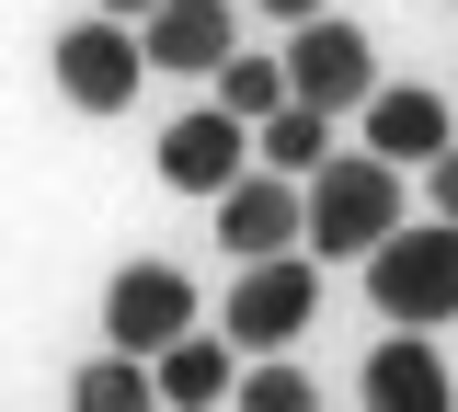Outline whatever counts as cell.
I'll use <instances>...</instances> for the list:
<instances>
[{"instance_id": "11", "label": "cell", "mask_w": 458, "mask_h": 412, "mask_svg": "<svg viewBox=\"0 0 458 412\" xmlns=\"http://www.w3.org/2000/svg\"><path fill=\"white\" fill-rule=\"evenodd\" d=\"M447 355L424 344V332H390V344H367V412H447Z\"/></svg>"}, {"instance_id": "16", "label": "cell", "mask_w": 458, "mask_h": 412, "mask_svg": "<svg viewBox=\"0 0 458 412\" xmlns=\"http://www.w3.org/2000/svg\"><path fill=\"white\" fill-rule=\"evenodd\" d=\"M229 401L241 412H321V390H310V366L264 355V366H229Z\"/></svg>"}, {"instance_id": "13", "label": "cell", "mask_w": 458, "mask_h": 412, "mask_svg": "<svg viewBox=\"0 0 458 412\" xmlns=\"http://www.w3.org/2000/svg\"><path fill=\"white\" fill-rule=\"evenodd\" d=\"M321 149H333V115H310V104H276V115H252V172H286V183H298Z\"/></svg>"}, {"instance_id": "2", "label": "cell", "mask_w": 458, "mask_h": 412, "mask_svg": "<svg viewBox=\"0 0 458 412\" xmlns=\"http://www.w3.org/2000/svg\"><path fill=\"white\" fill-rule=\"evenodd\" d=\"M355 264H367V298L390 309V332H436V321H458V230H447V218H424V230L401 218V230L367 240Z\"/></svg>"}, {"instance_id": "1", "label": "cell", "mask_w": 458, "mask_h": 412, "mask_svg": "<svg viewBox=\"0 0 458 412\" xmlns=\"http://www.w3.org/2000/svg\"><path fill=\"white\" fill-rule=\"evenodd\" d=\"M401 230V161H367V149H321L310 172H298V252L321 264V252H367V240Z\"/></svg>"}, {"instance_id": "18", "label": "cell", "mask_w": 458, "mask_h": 412, "mask_svg": "<svg viewBox=\"0 0 458 412\" xmlns=\"http://www.w3.org/2000/svg\"><path fill=\"white\" fill-rule=\"evenodd\" d=\"M92 12H114V23H138V12H149V0H92Z\"/></svg>"}, {"instance_id": "17", "label": "cell", "mask_w": 458, "mask_h": 412, "mask_svg": "<svg viewBox=\"0 0 458 412\" xmlns=\"http://www.w3.org/2000/svg\"><path fill=\"white\" fill-rule=\"evenodd\" d=\"M252 12H264V23L286 35V23H310V12H333V0H252Z\"/></svg>"}, {"instance_id": "3", "label": "cell", "mask_w": 458, "mask_h": 412, "mask_svg": "<svg viewBox=\"0 0 458 412\" xmlns=\"http://www.w3.org/2000/svg\"><path fill=\"white\" fill-rule=\"evenodd\" d=\"M286 104H310V115H355L367 104V80H378V46H367V23H344V12H310V23H286Z\"/></svg>"}, {"instance_id": "8", "label": "cell", "mask_w": 458, "mask_h": 412, "mask_svg": "<svg viewBox=\"0 0 458 412\" xmlns=\"http://www.w3.org/2000/svg\"><path fill=\"white\" fill-rule=\"evenodd\" d=\"M229 46H241V12H229V0H149V12H138V69L207 80Z\"/></svg>"}, {"instance_id": "12", "label": "cell", "mask_w": 458, "mask_h": 412, "mask_svg": "<svg viewBox=\"0 0 458 412\" xmlns=\"http://www.w3.org/2000/svg\"><path fill=\"white\" fill-rule=\"evenodd\" d=\"M149 401H161V412H218V401H229V344L172 332V344L149 355Z\"/></svg>"}, {"instance_id": "4", "label": "cell", "mask_w": 458, "mask_h": 412, "mask_svg": "<svg viewBox=\"0 0 458 412\" xmlns=\"http://www.w3.org/2000/svg\"><path fill=\"white\" fill-rule=\"evenodd\" d=\"M310 309H321V264H310V252H264V264H241V287L218 298V332L252 344V355H276V344L310 332Z\"/></svg>"}, {"instance_id": "15", "label": "cell", "mask_w": 458, "mask_h": 412, "mask_svg": "<svg viewBox=\"0 0 458 412\" xmlns=\"http://www.w3.org/2000/svg\"><path fill=\"white\" fill-rule=\"evenodd\" d=\"M207 80H218L207 104H218V115H241V126H252V115H276V104H286V69H276V58H241V46H229V58L207 69Z\"/></svg>"}, {"instance_id": "7", "label": "cell", "mask_w": 458, "mask_h": 412, "mask_svg": "<svg viewBox=\"0 0 458 412\" xmlns=\"http://www.w3.org/2000/svg\"><path fill=\"white\" fill-rule=\"evenodd\" d=\"M149 161H161L172 195H218V183L252 172V126L218 115V104H195V115H172V126H161V149H149Z\"/></svg>"}, {"instance_id": "6", "label": "cell", "mask_w": 458, "mask_h": 412, "mask_svg": "<svg viewBox=\"0 0 458 412\" xmlns=\"http://www.w3.org/2000/svg\"><path fill=\"white\" fill-rule=\"evenodd\" d=\"M172 332H195V275L183 264H126L104 287V344L114 355H161Z\"/></svg>"}, {"instance_id": "10", "label": "cell", "mask_w": 458, "mask_h": 412, "mask_svg": "<svg viewBox=\"0 0 458 412\" xmlns=\"http://www.w3.org/2000/svg\"><path fill=\"white\" fill-rule=\"evenodd\" d=\"M367 161H447V104L424 80H367Z\"/></svg>"}, {"instance_id": "5", "label": "cell", "mask_w": 458, "mask_h": 412, "mask_svg": "<svg viewBox=\"0 0 458 412\" xmlns=\"http://www.w3.org/2000/svg\"><path fill=\"white\" fill-rule=\"evenodd\" d=\"M47 69H57V104H81V115H126L138 104V23H114V12H81L69 35L47 46Z\"/></svg>"}, {"instance_id": "14", "label": "cell", "mask_w": 458, "mask_h": 412, "mask_svg": "<svg viewBox=\"0 0 458 412\" xmlns=\"http://www.w3.org/2000/svg\"><path fill=\"white\" fill-rule=\"evenodd\" d=\"M69 412H161L149 401V355H92V366H81V378H69Z\"/></svg>"}, {"instance_id": "9", "label": "cell", "mask_w": 458, "mask_h": 412, "mask_svg": "<svg viewBox=\"0 0 458 412\" xmlns=\"http://www.w3.org/2000/svg\"><path fill=\"white\" fill-rule=\"evenodd\" d=\"M207 206H218V240L241 252V264L298 252V183H286V172H241V183H218Z\"/></svg>"}]
</instances>
